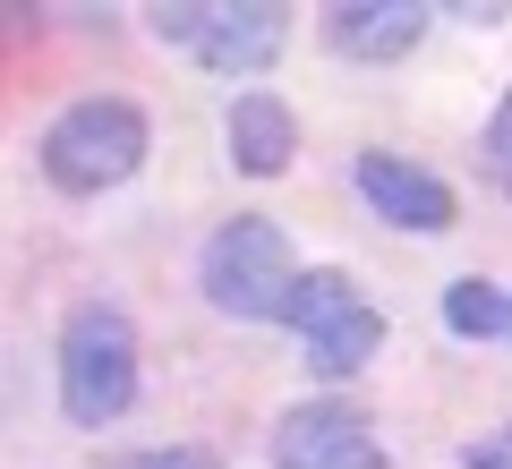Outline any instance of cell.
Wrapping results in <instances>:
<instances>
[{"instance_id": "1", "label": "cell", "mask_w": 512, "mask_h": 469, "mask_svg": "<svg viewBox=\"0 0 512 469\" xmlns=\"http://www.w3.org/2000/svg\"><path fill=\"white\" fill-rule=\"evenodd\" d=\"M146 154H154V128H146V111L128 103V94H86V103H69L35 145L43 180H52L60 197H103V188L137 180Z\"/></svg>"}, {"instance_id": "6", "label": "cell", "mask_w": 512, "mask_h": 469, "mask_svg": "<svg viewBox=\"0 0 512 469\" xmlns=\"http://www.w3.org/2000/svg\"><path fill=\"white\" fill-rule=\"evenodd\" d=\"M350 180L376 205V222H393V231H453V214H461V197H453L444 171L410 163V154H384V145L350 163Z\"/></svg>"}, {"instance_id": "14", "label": "cell", "mask_w": 512, "mask_h": 469, "mask_svg": "<svg viewBox=\"0 0 512 469\" xmlns=\"http://www.w3.org/2000/svg\"><path fill=\"white\" fill-rule=\"evenodd\" d=\"M470 469H512V427H495V435H478L470 452H461Z\"/></svg>"}, {"instance_id": "3", "label": "cell", "mask_w": 512, "mask_h": 469, "mask_svg": "<svg viewBox=\"0 0 512 469\" xmlns=\"http://www.w3.org/2000/svg\"><path fill=\"white\" fill-rule=\"evenodd\" d=\"M291 282H299V256H291V239H282V222H265V214L222 222V231L205 239V256H197V290L222 316H239V325H282Z\"/></svg>"}, {"instance_id": "10", "label": "cell", "mask_w": 512, "mask_h": 469, "mask_svg": "<svg viewBox=\"0 0 512 469\" xmlns=\"http://www.w3.org/2000/svg\"><path fill=\"white\" fill-rule=\"evenodd\" d=\"M444 333H461V342H495V333H504V282H487V273L444 282Z\"/></svg>"}, {"instance_id": "5", "label": "cell", "mask_w": 512, "mask_h": 469, "mask_svg": "<svg viewBox=\"0 0 512 469\" xmlns=\"http://www.w3.org/2000/svg\"><path fill=\"white\" fill-rule=\"evenodd\" d=\"M274 469H393V452L350 401H299L274 418Z\"/></svg>"}, {"instance_id": "7", "label": "cell", "mask_w": 512, "mask_h": 469, "mask_svg": "<svg viewBox=\"0 0 512 469\" xmlns=\"http://www.w3.org/2000/svg\"><path fill=\"white\" fill-rule=\"evenodd\" d=\"M282 43H291V9L282 0H222V9H205L197 60L214 77H256L282 60Z\"/></svg>"}, {"instance_id": "13", "label": "cell", "mask_w": 512, "mask_h": 469, "mask_svg": "<svg viewBox=\"0 0 512 469\" xmlns=\"http://www.w3.org/2000/svg\"><path fill=\"white\" fill-rule=\"evenodd\" d=\"M487 171H495V180H512V94L495 103V120H487Z\"/></svg>"}, {"instance_id": "8", "label": "cell", "mask_w": 512, "mask_h": 469, "mask_svg": "<svg viewBox=\"0 0 512 469\" xmlns=\"http://www.w3.org/2000/svg\"><path fill=\"white\" fill-rule=\"evenodd\" d=\"M436 18L444 9H427V0H342V9H325V43L342 60H402Z\"/></svg>"}, {"instance_id": "15", "label": "cell", "mask_w": 512, "mask_h": 469, "mask_svg": "<svg viewBox=\"0 0 512 469\" xmlns=\"http://www.w3.org/2000/svg\"><path fill=\"white\" fill-rule=\"evenodd\" d=\"M504 333H512V290H504Z\"/></svg>"}, {"instance_id": "12", "label": "cell", "mask_w": 512, "mask_h": 469, "mask_svg": "<svg viewBox=\"0 0 512 469\" xmlns=\"http://www.w3.org/2000/svg\"><path fill=\"white\" fill-rule=\"evenodd\" d=\"M120 469H222L205 444H163V452H128Z\"/></svg>"}, {"instance_id": "4", "label": "cell", "mask_w": 512, "mask_h": 469, "mask_svg": "<svg viewBox=\"0 0 512 469\" xmlns=\"http://www.w3.org/2000/svg\"><path fill=\"white\" fill-rule=\"evenodd\" d=\"M282 325L308 342L316 376H359V367L384 350V307H367L342 265H308L299 273L291 299H282Z\"/></svg>"}, {"instance_id": "2", "label": "cell", "mask_w": 512, "mask_h": 469, "mask_svg": "<svg viewBox=\"0 0 512 469\" xmlns=\"http://www.w3.org/2000/svg\"><path fill=\"white\" fill-rule=\"evenodd\" d=\"M128 401H137V325L103 299L69 307V325H60V418L111 427Z\"/></svg>"}, {"instance_id": "11", "label": "cell", "mask_w": 512, "mask_h": 469, "mask_svg": "<svg viewBox=\"0 0 512 469\" xmlns=\"http://www.w3.org/2000/svg\"><path fill=\"white\" fill-rule=\"evenodd\" d=\"M146 26L163 43H188L197 52V35H205V0H163V9H146Z\"/></svg>"}, {"instance_id": "9", "label": "cell", "mask_w": 512, "mask_h": 469, "mask_svg": "<svg viewBox=\"0 0 512 469\" xmlns=\"http://www.w3.org/2000/svg\"><path fill=\"white\" fill-rule=\"evenodd\" d=\"M222 137H231V163L248 171V180H282L299 154V120L282 94H239L231 120H222Z\"/></svg>"}]
</instances>
